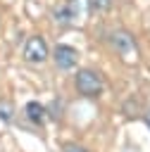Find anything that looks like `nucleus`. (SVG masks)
<instances>
[{
    "label": "nucleus",
    "instance_id": "f257e3e1",
    "mask_svg": "<svg viewBox=\"0 0 150 152\" xmlns=\"http://www.w3.org/2000/svg\"><path fill=\"white\" fill-rule=\"evenodd\" d=\"M76 88H79L81 95L95 97V95H100V90H102V78H100V74H95V71H90V69H83V71L76 74Z\"/></svg>",
    "mask_w": 150,
    "mask_h": 152
},
{
    "label": "nucleus",
    "instance_id": "f03ea898",
    "mask_svg": "<svg viewBox=\"0 0 150 152\" xmlns=\"http://www.w3.org/2000/svg\"><path fill=\"white\" fill-rule=\"evenodd\" d=\"M48 57V45H45V38H40V36H33V38H29L26 40V45H24V59L26 62H43Z\"/></svg>",
    "mask_w": 150,
    "mask_h": 152
},
{
    "label": "nucleus",
    "instance_id": "7ed1b4c3",
    "mask_svg": "<svg viewBox=\"0 0 150 152\" xmlns=\"http://www.w3.org/2000/svg\"><path fill=\"white\" fill-rule=\"evenodd\" d=\"M83 12H86V0H67V5L60 7V10L55 12V17H57V21L67 24V21H76V19H81Z\"/></svg>",
    "mask_w": 150,
    "mask_h": 152
},
{
    "label": "nucleus",
    "instance_id": "20e7f679",
    "mask_svg": "<svg viewBox=\"0 0 150 152\" xmlns=\"http://www.w3.org/2000/svg\"><path fill=\"white\" fill-rule=\"evenodd\" d=\"M52 59H55V64L60 69H71L76 64V59H79V52L74 48H69V45H57L55 52H52Z\"/></svg>",
    "mask_w": 150,
    "mask_h": 152
},
{
    "label": "nucleus",
    "instance_id": "39448f33",
    "mask_svg": "<svg viewBox=\"0 0 150 152\" xmlns=\"http://www.w3.org/2000/svg\"><path fill=\"white\" fill-rule=\"evenodd\" d=\"M112 45H114V50L121 52V55H129V52L133 50V40H131V36L124 33V31L112 33Z\"/></svg>",
    "mask_w": 150,
    "mask_h": 152
},
{
    "label": "nucleus",
    "instance_id": "423d86ee",
    "mask_svg": "<svg viewBox=\"0 0 150 152\" xmlns=\"http://www.w3.org/2000/svg\"><path fill=\"white\" fill-rule=\"evenodd\" d=\"M26 116H29L33 124H43V119H45V109H43L38 102H29V104H26Z\"/></svg>",
    "mask_w": 150,
    "mask_h": 152
},
{
    "label": "nucleus",
    "instance_id": "0eeeda50",
    "mask_svg": "<svg viewBox=\"0 0 150 152\" xmlns=\"http://www.w3.org/2000/svg\"><path fill=\"white\" fill-rule=\"evenodd\" d=\"M90 5L102 12V10H110V7H112V0H90Z\"/></svg>",
    "mask_w": 150,
    "mask_h": 152
},
{
    "label": "nucleus",
    "instance_id": "6e6552de",
    "mask_svg": "<svg viewBox=\"0 0 150 152\" xmlns=\"http://www.w3.org/2000/svg\"><path fill=\"white\" fill-rule=\"evenodd\" d=\"M0 119H5V121H10L12 119V107L5 102V104H0Z\"/></svg>",
    "mask_w": 150,
    "mask_h": 152
},
{
    "label": "nucleus",
    "instance_id": "1a4fd4ad",
    "mask_svg": "<svg viewBox=\"0 0 150 152\" xmlns=\"http://www.w3.org/2000/svg\"><path fill=\"white\" fill-rule=\"evenodd\" d=\"M64 152H88V150L79 147V145H64Z\"/></svg>",
    "mask_w": 150,
    "mask_h": 152
},
{
    "label": "nucleus",
    "instance_id": "9d476101",
    "mask_svg": "<svg viewBox=\"0 0 150 152\" xmlns=\"http://www.w3.org/2000/svg\"><path fill=\"white\" fill-rule=\"evenodd\" d=\"M148 124H150V112H148Z\"/></svg>",
    "mask_w": 150,
    "mask_h": 152
}]
</instances>
